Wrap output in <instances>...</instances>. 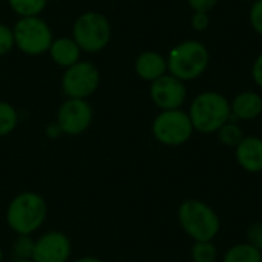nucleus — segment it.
Returning a JSON list of instances; mask_svg holds the SVG:
<instances>
[{
    "instance_id": "1",
    "label": "nucleus",
    "mask_w": 262,
    "mask_h": 262,
    "mask_svg": "<svg viewBox=\"0 0 262 262\" xmlns=\"http://www.w3.org/2000/svg\"><path fill=\"white\" fill-rule=\"evenodd\" d=\"M46 215V201L35 192H23L9 203L6 224L17 235H32L43 226Z\"/></svg>"
},
{
    "instance_id": "2",
    "label": "nucleus",
    "mask_w": 262,
    "mask_h": 262,
    "mask_svg": "<svg viewBox=\"0 0 262 262\" xmlns=\"http://www.w3.org/2000/svg\"><path fill=\"white\" fill-rule=\"evenodd\" d=\"M189 117L193 129L203 134H213L230 120V103L218 92H203L193 98Z\"/></svg>"
},
{
    "instance_id": "3",
    "label": "nucleus",
    "mask_w": 262,
    "mask_h": 262,
    "mask_svg": "<svg viewBox=\"0 0 262 262\" xmlns=\"http://www.w3.org/2000/svg\"><path fill=\"white\" fill-rule=\"evenodd\" d=\"M209 51L198 40H186L172 48L167 57V72L181 81H190L204 74L209 66Z\"/></svg>"
},
{
    "instance_id": "4",
    "label": "nucleus",
    "mask_w": 262,
    "mask_h": 262,
    "mask_svg": "<svg viewBox=\"0 0 262 262\" xmlns=\"http://www.w3.org/2000/svg\"><path fill=\"white\" fill-rule=\"evenodd\" d=\"M111 35L109 20L97 11L81 14L72 26V38L81 51L89 54L103 51L111 41Z\"/></svg>"
},
{
    "instance_id": "5",
    "label": "nucleus",
    "mask_w": 262,
    "mask_h": 262,
    "mask_svg": "<svg viewBox=\"0 0 262 262\" xmlns=\"http://www.w3.org/2000/svg\"><path fill=\"white\" fill-rule=\"evenodd\" d=\"M178 220L186 233L195 241H212L220 232L216 213L207 204L196 200H189L181 204Z\"/></svg>"
},
{
    "instance_id": "6",
    "label": "nucleus",
    "mask_w": 262,
    "mask_h": 262,
    "mask_svg": "<svg viewBox=\"0 0 262 262\" xmlns=\"http://www.w3.org/2000/svg\"><path fill=\"white\" fill-rule=\"evenodd\" d=\"M15 48L28 55H40L49 51L54 37L49 25L40 17H20L12 28Z\"/></svg>"
},
{
    "instance_id": "7",
    "label": "nucleus",
    "mask_w": 262,
    "mask_h": 262,
    "mask_svg": "<svg viewBox=\"0 0 262 262\" xmlns=\"http://www.w3.org/2000/svg\"><path fill=\"white\" fill-rule=\"evenodd\" d=\"M152 132L161 144L180 146L192 137L193 124L189 114L181 109L163 111L154 120Z\"/></svg>"
},
{
    "instance_id": "8",
    "label": "nucleus",
    "mask_w": 262,
    "mask_h": 262,
    "mask_svg": "<svg viewBox=\"0 0 262 262\" xmlns=\"http://www.w3.org/2000/svg\"><path fill=\"white\" fill-rule=\"evenodd\" d=\"M100 84V72L91 61L80 60L75 64L66 68L61 77V91L68 98L86 100L91 97Z\"/></svg>"
},
{
    "instance_id": "9",
    "label": "nucleus",
    "mask_w": 262,
    "mask_h": 262,
    "mask_svg": "<svg viewBox=\"0 0 262 262\" xmlns=\"http://www.w3.org/2000/svg\"><path fill=\"white\" fill-rule=\"evenodd\" d=\"M94 118L92 106L88 100L68 98L57 112V124L66 135H80L88 130Z\"/></svg>"
},
{
    "instance_id": "10",
    "label": "nucleus",
    "mask_w": 262,
    "mask_h": 262,
    "mask_svg": "<svg viewBox=\"0 0 262 262\" xmlns=\"http://www.w3.org/2000/svg\"><path fill=\"white\" fill-rule=\"evenodd\" d=\"M187 89L184 81L170 75L169 72L150 84V98L163 111L180 109L186 101Z\"/></svg>"
},
{
    "instance_id": "11",
    "label": "nucleus",
    "mask_w": 262,
    "mask_h": 262,
    "mask_svg": "<svg viewBox=\"0 0 262 262\" xmlns=\"http://www.w3.org/2000/svg\"><path fill=\"white\" fill-rule=\"evenodd\" d=\"M72 246L69 238L61 232H48L35 239L34 262H68Z\"/></svg>"
},
{
    "instance_id": "12",
    "label": "nucleus",
    "mask_w": 262,
    "mask_h": 262,
    "mask_svg": "<svg viewBox=\"0 0 262 262\" xmlns=\"http://www.w3.org/2000/svg\"><path fill=\"white\" fill-rule=\"evenodd\" d=\"M135 72L141 80L152 83L167 74V58L155 51L141 52L135 60Z\"/></svg>"
},
{
    "instance_id": "13",
    "label": "nucleus",
    "mask_w": 262,
    "mask_h": 262,
    "mask_svg": "<svg viewBox=\"0 0 262 262\" xmlns=\"http://www.w3.org/2000/svg\"><path fill=\"white\" fill-rule=\"evenodd\" d=\"M236 160L243 169L249 172L262 170V140L258 137H247L236 146Z\"/></svg>"
},
{
    "instance_id": "14",
    "label": "nucleus",
    "mask_w": 262,
    "mask_h": 262,
    "mask_svg": "<svg viewBox=\"0 0 262 262\" xmlns=\"http://www.w3.org/2000/svg\"><path fill=\"white\" fill-rule=\"evenodd\" d=\"M49 55L55 64L61 68H69L80 61L81 49L72 37H60L52 41L49 48Z\"/></svg>"
},
{
    "instance_id": "15",
    "label": "nucleus",
    "mask_w": 262,
    "mask_h": 262,
    "mask_svg": "<svg viewBox=\"0 0 262 262\" xmlns=\"http://www.w3.org/2000/svg\"><path fill=\"white\" fill-rule=\"evenodd\" d=\"M230 111L239 120H255L262 112V97L252 91L241 92L233 98Z\"/></svg>"
},
{
    "instance_id": "16",
    "label": "nucleus",
    "mask_w": 262,
    "mask_h": 262,
    "mask_svg": "<svg viewBox=\"0 0 262 262\" xmlns=\"http://www.w3.org/2000/svg\"><path fill=\"white\" fill-rule=\"evenodd\" d=\"M224 262H262V252L249 243L238 244L226 253Z\"/></svg>"
},
{
    "instance_id": "17",
    "label": "nucleus",
    "mask_w": 262,
    "mask_h": 262,
    "mask_svg": "<svg viewBox=\"0 0 262 262\" xmlns=\"http://www.w3.org/2000/svg\"><path fill=\"white\" fill-rule=\"evenodd\" d=\"M11 9L20 17H38L48 0H8Z\"/></svg>"
},
{
    "instance_id": "18",
    "label": "nucleus",
    "mask_w": 262,
    "mask_h": 262,
    "mask_svg": "<svg viewBox=\"0 0 262 262\" xmlns=\"http://www.w3.org/2000/svg\"><path fill=\"white\" fill-rule=\"evenodd\" d=\"M18 123V114L8 101H0V137L9 135Z\"/></svg>"
},
{
    "instance_id": "19",
    "label": "nucleus",
    "mask_w": 262,
    "mask_h": 262,
    "mask_svg": "<svg viewBox=\"0 0 262 262\" xmlns=\"http://www.w3.org/2000/svg\"><path fill=\"white\" fill-rule=\"evenodd\" d=\"M35 247V239L31 235H17V239L12 244V255L15 261L21 259H32Z\"/></svg>"
},
{
    "instance_id": "20",
    "label": "nucleus",
    "mask_w": 262,
    "mask_h": 262,
    "mask_svg": "<svg viewBox=\"0 0 262 262\" xmlns=\"http://www.w3.org/2000/svg\"><path fill=\"white\" fill-rule=\"evenodd\" d=\"M218 137H220V141L224 146H229V147H236L243 141V138H244L241 127L236 123H230V121H227L218 130Z\"/></svg>"
},
{
    "instance_id": "21",
    "label": "nucleus",
    "mask_w": 262,
    "mask_h": 262,
    "mask_svg": "<svg viewBox=\"0 0 262 262\" xmlns=\"http://www.w3.org/2000/svg\"><path fill=\"white\" fill-rule=\"evenodd\" d=\"M192 258L195 262H215L216 247L212 241H196L192 249Z\"/></svg>"
},
{
    "instance_id": "22",
    "label": "nucleus",
    "mask_w": 262,
    "mask_h": 262,
    "mask_svg": "<svg viewBox=\"0 0 262 262\" xmlns=\"http://www.w3.org/2000/svg\"><path fill=\"white\" fill-rule=\"evenodd\" d=\"M14 46H15V41H14L12 28L0 23V55L8 54Z\"/></svg>"
},
{
    "instance_id": "23",
    "label": "nucleus",
    "mask_w": 262,
    "mask_h": 262,
    "mask_svg": "<svg viewBox=\"0 0 262 262\" xmlns=\"http://www.w3.org/2000/svg\"><path fill=\"white\" fill-rule=\"evenodd\" d=\"M250 25L256 34L262 35V0H255L250 8Z\"/></svg>"
},
{
    "instance_id": "24",
    "label": "nucleus",
    "mask_w": 262,
    "mask_h": 262,
    "mask_svg": "<svg viewBox=\"0 0 262 262\" xmlns=\"http://www.w3.org/2000/svg\"><path fill=\"white\" fill-rule=\"evenodd\" d=\"M249 244L262 252V223H255L247 230Z\"/></svg>"
},
{
    "instance_id": "25",
    "label": "nucleus",
    "mask_w": 262,
    "mask_h": 262,
    "mask_svg": "<svg viewBox=\"0 0 262 262\" xmlns=\"http://www.w3.org/2000/svg\"><path fill=\"white\" fill-rule=\"evenodd\" d=\"M190 25L195 31L198 32H203L209 28L210 25V17H209V12H193L192 18H190Z\"/></svg>"
},
{
    "instance_id": "26",
    "label": "nucleus",
    "mask_w": 262,
    "mask_h": 262,
    "mask_svg": "<svg viewBox=\"0 0 262 262\" xmlns=\"http://www.w3.org/2000/svg\"><path fill=\"white\" fill-rule=\"evenodd\" d=\"M189 2V5H190V8L196 12H209V11H212L215 6H216V3H218V0H187Z\"/></svg>"
},
{
    "instance_id": "27",
    "label": "nucleus",
    "mask_w": 262,
    "mask_h": 262,
    "mask_svg": "<svg viewBox=\"0 0 262 262\" xmlns=\"http://www.w3.org/2000/svg\"><path fill=\"white\" fill-rule=\"evenodd\" d=\"M252 77L255 80V83L262 88V54H259L256 57V60L253 61V66H252Z\"/></svg>"
},
{
    "instance_id": "28",
    "label": "nucleus",
    "mask_w": 262,
    "mask_h": 262,
    "mask_svg": "<svg viewBox=\"0 0 262 262\" xmlns=\"http://www.w3.org/2000/svg\"><path fill=\"white\" fill-rule=\"evenodd\" d=\"M61 134H63V132H61V129H60V126H58L57 123L48 126V129H46V135L51 137V138H57V137L61 135Z\"/></svg>"
},
{
    "instance_id": "29",
    "label": "nucleus",
    "mask_w": 262,
    "mask_h": 262,
    "mask_svg": "<svg viewBox=\"0 0 262 262\" xmlns=\"http://www.w3.org/2000/svg\"><path fill=\"white\" fill-rule=\"evenodd\" d=\"M74 262H103L98 258H94V256H83V258H78L77 261Z\"/></svg>"
},
{
    "instance_id": "30",
    "label": "nucleus",
    "mask_w": 262,
    "mask_h": 262,
    "mask_svg": "<svg viewBox=\"0 0 262 262\" xmlns=\"http://www.w3.org/2000/svg\"><path fill=\"white\" fill-rule=\"evenodd\" d=\"M0 262H3V252H2V249H0Z\"/></svg>"
},
{
    "instance_id": "31",
    "label": "nucleus",
    "mask_w": 262,
    "mask_h": 262,
    "mask_svg": "<svg viewBox=\"0 0 262 262\" xmlns=\"http://www.w3.org/2000/svg\"><path fill=\"white\" fill-rule=\"evenodd\" d=\"M15 262H34L32 259H21V261H15Z\"/></svg>"
},
{
    "instance_id": "32",
    "label": "nucleus",
    "mask_w": 262,
    "mask_h": 262,
    "mask_svg": "<svg viewBox=\"0 0 262 262\" xmlns=\"http://www.w3.org/2000/svg\"><path fill=\"white\" fill-rule=\"evenodd\" d=\"M243 2H255V0H243Z\"/></svg>"
}]
</instances>
